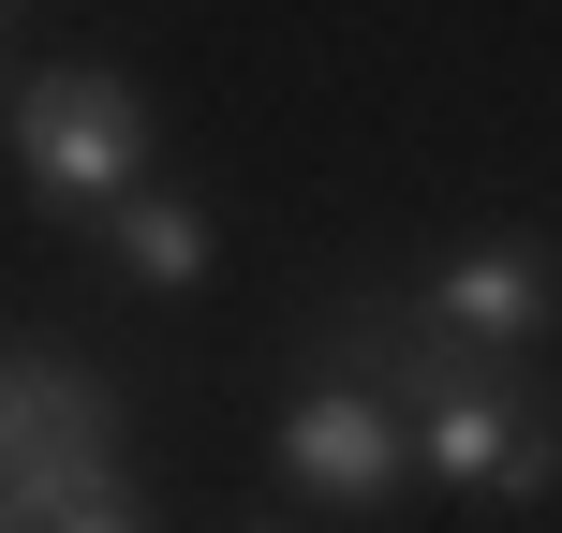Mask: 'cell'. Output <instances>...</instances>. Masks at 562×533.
<instances>
[{
  "label": "cell",
  "instance_id": "1",
  "mask_svg": "<svg viewBox=\"0 0 562 533\" xmlns=\"http://www.w3.org/2000/svg\"><path fill=\"white\" fill-rule=\"evenodd\" d=\"M326 356L415 415V459H429L445 489H488V504H533V489H562V415L488 386V341H385V311H340Z\"/></svg>",
  "mask_w": 562,
  "mask_h": 533
},
{
  "label": "cell",
  "instance_id": "2",
  "mask_svg": "<svg viewBox=\"0 0 562 533\" xmlns=\"http://www.w3.org/2000/svg\"><path fill=\"white\" fill-rule=\"evenodd\" d=\"M15 164H30V193H45L59 223H89L104 193H134V164H148V104L104 75V59H59V75L15 89Z\"/></svg>",
  "mask_w": 562,
  "mask_h": 533
},
{
  "label": "cell",
  "instance_id": "3",
  "mask_svg": "<svg viewBox=\"0 0 562 533\" xmlns=\"http://www.w3.org/2000/svg\"><path fill=\"white\" fill-rule=\"evenodd\" d=\"M400 400L385 386H356V370H326L311 400H281V475L296 489H326V504H400Z\"/></svg>",
  "mask_w": 562,
  "mask_h": 533
},
{
  "label": "cell",
  "instance_id": "4",
  "mask_svg": "<svg viewBox=\"0 0 562 533\" xmlns=\"http://www.w3.org/2000/svg\"><path fill=\"white\" fill-rule=\"evenodd\" d=\"M548 311H562V267L533 253V237H488V253H459V267L415 297V326H445V341H488V356H518V341H548Z\"/></svg>",
  "mask_w": 562,
  "mask_h": 533
},
{
  "label": "cell",
  "instance_id": "5",
  "mask_svg": "<svg viewBox=\"0 0 562 533\" xmlns=\"http://www.w3.org/2000/svg\"><path fill=\"white\" fill-rule=\"evenodd\" d=\"M104 445H119L104 370H75V356H0V475H30V459H104Z\"/></svg>",
  "mask_w": 562,
  "mask_h": 533
},
{
  "label": "cell",
  "instance_id": "6",
  "mask_svg": "<svg viewBox=\"0 0 562 533\" xmlns=\"http://www.w3.org/2000/svg\"><path fill=\"white\" fill-rule=\"evenodd\" d=\"M0 533H148V489L104 459H30V475H0Z\"/></svg>",
  "mask_w": 562,
  "mask_h": 533
},
{
  "label": "cell",
  "instance_id": "7",
  "mask_svg": "<svg viewBox=\"0 0 562 533\" xmlns=\"http://www.w3.org/2000/svg\"><path fill=\"white\" fill-rule=\"evenodd\" d=\"M89 223H104V253L134 267V281H164V297L207 281V208H193V193H148V178H134V193H104Z\"/></svg>",
  "mask_w": 562,
  "mask_h": 533
},
{
  "label": "cell",
  "instance_id": "8",
  "mask_svg": "<svg viewBox=\"0 0 562 533\" xmlns=\"http://www.w3.org/2000/svg\"><path fill=\"white\" fill-rule=\"evenodd\" d=\"M267 533H281V519H267Z\"/></svg>",
  "mask_w": 562,
  "mask_h": 533
}]
</instances>
